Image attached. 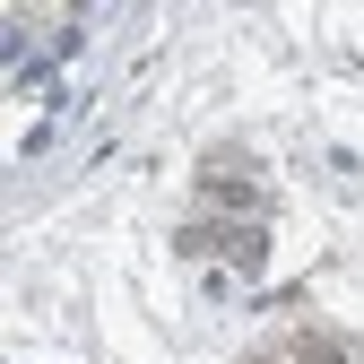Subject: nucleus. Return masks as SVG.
I'll list each match as a JSON object with an SVG mask.
<instances>
[{"label":"nucleus","mask_w":364,"mask_h":364,"mask_svg":"<svg viewBox=\"0 0 364 364\" xmlns=\"http://www.w3.org/2000/svg\"><path fill=\"white\" fill-rule=\"evenodd\" d=\"M182 252L191 260H217V269H260V225H235V217H200V225H182Z\"/></svg>","instance_id":"1"},{"label":"nucleus","mask_w":364,"mask_h":364,"mask_svg":"<svg viewBox=\"0 0 364 364\" xmlns=\"http://www.w3.org/2000/svg\"><path fill=\"white\" fill-rule=\"evenodd\" d=\"M200 191H208L217 208H252V200H260V173H243V156H208V165H200Z\"/></svg>","instance_id":"2"},{"label":"nucleus","mask_w":364,"mask_h":364,"mask_svg":"<svg viewBox=\"0 0 364 364\" xmlns=\"http://www.w3.org/2000/svg\"><path fill=\"white\" fill-rule=\"evenodd\" d=\"M287 364H364V347L338 338V330H295L287 338Z\"/></svg>","instance_id":"3"},{"label":"nucleus","mask_w":364,"mask_h":364,"mask_svg":"<svg viewBox=\"0 0 364 364\" xmlns=\"http://www.w3.org/2000/svg\"><path fill=\"white\" fill-rule=\"evenodd\" d=\"M243 364H287V347H260V355H243Z\"/></svg>","instance_id":"4"}]
</instances>
